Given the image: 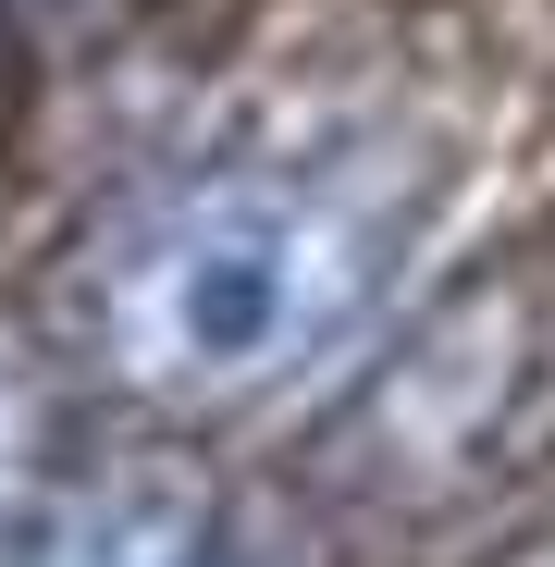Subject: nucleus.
<instances>
[{"mask_svg":"<svg viewBox=\"0 0 555 567\" xmlns=\"http://www.w3.org/2000/svg\"><path fill=\"white\" fill-rule=\"evenodd\" d=\"M25 25H86V13H112V0H13Z\"/></svg>","mask_w":555,"mask_h":567,"instance_id":"nucleus-5","label":"nucleus"},{"mask_svg":"<svg viewBox=\"0 0 555 567\" xmlns=\"http://www.w3.org/2000/svg\"><path fill=\"white\" fill-rule=\"evenodd\" d=\"M50 567H271L247 506L173 456H136L50 518Z\"/></svg>","mask_w":555,"mask_h":567,"instance_id":"nucleus-2","label":"nucleus"},{"mask_svg":"<svg viewBox=\"0 0 555 567\" xmlns=\"http://www.w3.org/2000/svg\"><path fill=\"white\" fill-rule=\"evenodd\" d=\"M370 284V223L321 173L285 161H223L124 235L100 284V346L136 395L161 408H223L259 395L358 309Z\"/></svg>","mask_w":555,"mask_h":567,"instance_id":"nucleus-1","label":"nucleus"},{"mask_svg":"<svg viewBox=\"0 0 555 567\" xmlns=\"http://www.w3.org/2000/svg\"><path fill=\"white\" fill-rule=\"evenodd\" d=\"M518 408V346H494V297H470L444 333H420L383 383H370L358 408V444L370 456H395L408 482H432L444 456H470L494 420Z\"/></svg>","mask_w":555,"mask_h":567,"instance_id":"nucleus-3","label":"nucleus"},{"mask_svg":"<svg viewBox=\"0 0 555 567\" xmlns=\"http://www.w3.org/2000/svg\"><path fill=\"white\" fill-rule=\"evenodd\" d=\"M13 494H25V420H13V383H0V518H13Z\"/></svg>","mask_w":555,"mask_h":567,"instance_id":"nucleus-4","label":"nucleus"}]
</instances>
